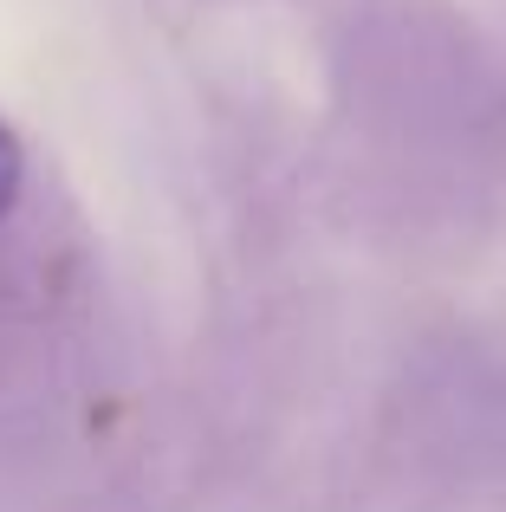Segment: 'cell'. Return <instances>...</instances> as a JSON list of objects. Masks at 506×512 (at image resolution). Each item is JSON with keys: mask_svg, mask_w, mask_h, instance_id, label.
<instances>
[{"mask_svg": "<svg viewBox=\"0 0 506 512\" xmlns=\"http://www.w3.org/2000/svg\"><path fill=\"white\" fill-rule=\"evenodd\" d=\"M20 137H13L7 124H0V221H7V208H13V195H20Z\"/></svg>", "mask_w": 506, "mask_h": 512, "instance_id": "6da1fadb", "label": "cell"}]
</instances>
